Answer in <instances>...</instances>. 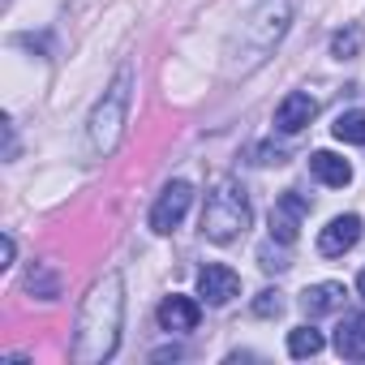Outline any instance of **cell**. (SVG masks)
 Returning a JSON list of instances; mask_svg holds the SVG:
<instances>
[{
  "label": "cell",
  "instance_id": "1",
  "mask_svg": "<svg viewBox=\"0 0 365 365\" xmlns=\"http://www.w3.org/2000/svg\"><path fill=\"white\" fill-rule=\"evenodd\" d=\"M120 318H125V279L112 271L103 275L78 314V335H73V361L78 365H99L116 352L120 344Z\"/></svg>",
  "mask_w": 365,
  "mask_h": 365
},
{
  "label": "cell",
  "instance_id": "2",
  "mask_svg": "<svg viewBox=\"0 0 365 365\" xmlns=\"http://www.w3.org/2000/svg\"><path fill=\"white\" fill-rule=\"evenodd\" d=\"M292 26V0H258L228 39V73H250L262 65Z\"/></svg>",
  "mask_w": 365,
  "mask_h": 365
},
{
  "label": "cell",
  "instance_id": "3",
  "mask_svg": "<svg viewBox=\"0 0 365 365\" xmlns=\"http://www.w3.org/2000/svg\"><path fill=\"white\" fill-rule=\"evenodd\" d=\"M129 99H133V69L125 65L112 78V86L103 91V99L95 103L91 120H86V150L95 159H103V155L116 150V142L125 133V120H129Z\"/></svg>",
  "mask_w": 365,
  "mask_h": 365
},
{
  "label": "cell",
  "instance_id": "4",
  "mask_svg": "<svg viewBox=\"0 0 365 365\" xmlns=\"http://www.w3.org/2000/svg\"><path fill=\"white\" fill-rule=\"evenodd\" d=\"M254 211H250V198L241 185H232V180H224V185H215L207 194V207H202V237L215 241V245H228L237 241L245 228H250Z\"/></svg>",
  "mask_w": 365,
  "mask_h": 365
},
{
  "label": "cell",
  "instance_id": "5",
  "mask_svg": "<svg viewBox=\"0 0 365 365\" xmlns=\"http://www.w3.org/2000/svg\"><path fill=\"white\" fill-rule=\"evenodd\" d=\"M190 202H194V185L190 180H172V185H163L155 211H150V228L155 232H176L180 220L190 215Z\"/></svg>",
  "mask_w": 365,
  "mask_h": 365
},
{
  "label": "cell",
  "instance_id": "6",
  "mask_svg": "<svg viewBox=\"0 0 365 365\" xmlns=\"http://www.w3.org/2000/svg\"><path fill=\"white\" fill-rule=\"evenodd\" d=\"M305 215H309V202H305L297 190L279 194V198H275V207H271V241L292 245V241H297V232H301V224H305Z\"/></svg>",
  "mask_w": 365,
  "mask_h": 365
},
{
  "label": "cell",
  "instance_id": "7",
  "mask_svg": "<svg viewBox=\"0 0 365 365\" xmlns=\"http://www.w3.org/2000/svg\"><path fill=\"white\" fill-rule=\"evenodd\" d=\"M237 292H241V275H237L232 267L207 262V267L198 271V297H202L207 305H228Z\"/></svg>",
  "mask_w": 365,
  "mask_h": 365
},
{
  "label": "cell",
  "instance_id": "8",
  "mask_svg": "<svg viewBox=\"0 0 365 365\" xmlns=\"http://www.w3.org/2000/svg\"><path fill=\"white\" fill-rule=\"evenodd\" d=\"M361 241V215H335L322 232H318V254L322 258H339Z\"/></svg>",
  "mask_w": 365,
  "mask_h": 365
},
{
  "label": "cell",
  "instance_id": "9",
  "mask_svg": "<svg viewBox=\"0 0 365 365\" xmlns=\"http://www.w3.org/2000/svg\"><path fill=\"white\" fill-rule=\"evenodd\" d=\"M314 116H318L314 95L292 91V95H284V99H279V108H275V129H279V133H301Z\"/></svg>",
  "mask_w": 365,
  "mask_h": 365
},
{
  "label": "cell",
  "instance_id": "10",
  "mask_svg": "<svg viewBox=\"0 0 365 365\" xmlns=\"http://www.w3.org/2000/svg\"><path fill=\"white\" fill-rule=\"evenodd\" d=\"M198 318H202V309H198L194 297H163V305H159V327L163 331H194Z\"/></svg>",
  "mask_w": 365,
  "mask_h": 365
},
{
  "label": "cell",
  "instance_id": "11",
  "mask_svg": "<svg viewBox=\"0 0 365 365\" xmlns=\"http://www.w3.org/2000/svg\"><path fill=\"white\" fill-rule=\"evenodd\" d=\"M309 172L322 180V185H331V190H344L348 180H352V163L339 159L335 150H314L309 155Z\"/></svg>",
  "mask_w": 365,
  "mask_h": 365
},
{
  "label": "cell",
  "instance_id": "12",
  "mask_svg": "<svg viewBox=\"0 0 365 365\" xmlns=\"http://www.w3.org/2000/svg\"><path fill=\"white\" fill-rule=\"evenodd\" d=\"M344 297H348L344 284H331V279H327V284H314V288L301 292V309H305L309 318H322V314H335V309L344 305Z\"/></svg>",
  "mask_w": 365,
  "mask_h": 365
},
{
  "label": "cell",
  "instance_id": "13",
  "mask_svg": "<svg viewBox=\"0 0 365 365\" xmlns=\"http://www.w3.org/2000/svg\"><path fill=\"white\" fill-rule=\"evenodd\" d=\"M335 348H339V356H348V361H365V318H348V322L335 331Z\"/></svg>",
  "mask_w": 365,
  "mask_h": 365
},
{
  "label": "cell",
  "instance_id": "14",
  "mask_svg": "<svg viewBox=\"0 0 365 365\" xmlns=\"http://www.w3.org/2000/svg\"><path fill=\"white\" fill-rule=\"evenodd\" d=\"M331 133L339 142H352V146H365V108H352V112H339Z\"/></svg>",
  "mask_w": 365,
  "mask_h": 365
},
{
  "label": "cell",
  "instance_id": "15",
  "mask_svg": "<svg viewBox=\"0 0 365 365\" xmlns=\"http://www.w3.org/2000/svg\"><path fill=\"white\" fill-rule=\"evenodd\" d=\"M26 288H31L35 297H43V301H56V297H61V279H56V271H52L48 262H35V267H31Z\"/></svg>",
  "mask_w": 365,
  "mask_h": 365
},
{
  "label": "cell",
  "instance_id": "16",
  "mask_svg": "<svg viewBox=\"0 0 365 365\" xmlns=\"http://www.w3.org/2000/svg\"><path fill=\"white\" fill-rule=\"evenodd\" d=\"M288 352L292 356H318L322 352V335L314 327H297V331H288Z\"/></svg>",
  "mask_w": 365,
  "mask_h": 365
},
{
  "label": "cell",
  "instance_id": "17",
  "mask_svg": "<svg viewBox=\"0 0 365 365\" xmlns=\"http://www.w3.org/2000/svg\"><path fill=\"white\" fill-rule=\"evenodd\" d=\"M361 43H365V31H361V26H344V31H335V39H331V56L348 61V56L361 52Z\"/></svg>",
  "mask_w": 365,
  "mask_h": 365
},
{
  "label": "cell",
  "instance_id": "18",
  "mask_svg": "<svg viewBox=\"0 0 365 365\" xmlns=\"http://www.w3.org/2000/svg\"><path fill=\"white\" fill-rule=\"evenodd\" d=\"M254 314H258V318H279V314H284V292H275V288L258 292V301H254Z\"/></svg>",
  "mask_w": 365,
  "mask_h": 365
},
{
  "label": "cell",
  "instance_id": "19",
  "mask_svg": "<svg viewBox=\"0 0 365 365\" xmlns=\"http://www.w3.org/2000/svg\"><path fill=\"white\" fill-rule=\"evenodd\" d=\"M258 258H262V271H284L288 267V254L284 250H271V245H262Z\"/></svg>",
  "mask_w": 365,
  "mask_h": 365
},
{
  "label": "cell",
  "instance_id": "20",
  "mask_svg": "<svg viewBox=\"0 0 365 365\" xmlns=\"http://www.w3.org/2000/svg\"><path fill=\"white\" fill-rule=\"evenodd\" d=\"M14 262V237L5 232V237H0V267H9Z\"/></svg>",
  "mask_w": 365,
  "mask_h": 365
},
{
  "label": "cell",
  "instance_id": "21",
  "mask_svg": "<svg viewBox=\"0 0 365 365\" xmlns=\"http://www.w3.org/2000/svg\"><path fill=\"white\" fill-rule=\"evenodd\" d=\"M356 292H361V297H365V271H361V275H356Z\"/></svg>",
  "mask_w": 365,
  "mask_h": 365
}]
</instances>
